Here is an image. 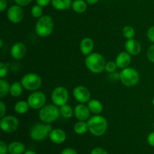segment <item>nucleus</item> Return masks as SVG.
<instances>
[{
    "instance_id": "1",
    "label": "nucleus",
    "mask_w": 154,
    "mask_h": 154,
    "mask_svg": "<svg viewBox=\"0 0 154 154\" xmlns=\"http://www.w3.org/2000/svg\"><path fill=\"white\" fill-rule=\"evenodd\" d=\"M89 132L96 137H100L106 132L108 129V121L100 114H94L87 120Z\"/></svg>"
},
{
    "instance_id": "2",
    "label": "nucleus",
    "mask_w": 154,
    "mask_h": 154,
    "mask_svg": "<svg viewBox=\"0 0 154 154\" xmlns=\"http://www.w3.org/2000/svg\"><path fill=\"white\" fill-rule=\"evenodd\" d=\"M85 65L87 69L92 73L101 74L105 71L106 61L102 54L92 53L86 57Z\"/></svg>"
},
{
    "instance_id": "3",
    "label": "nucleus",
    "mask_w": 154,
    "mask_h": 154,
    "mask_svg": "<svg viewBox=\"0 0 154 154\" xmlns=\"http://www.w3.org/2000/svg\"><path fill=\"white\" fill-rule=\"evenodd\" d=\"M54 29V22L49 15H43L38 20L35 27L36 35L41 38L48 37L52 34Z\"/></svg>"
},
{
    "instance_id": "4",
    "label": "nucleus",
    "mask_w": 154,
    "mask_h": 154,
    "mask_svg": "<svg viewBox=\"0 0 154 154\" xmlns=\"http://www.w3.org/2000/svg\"><path fill=\"white\" fill-rule=\"evenodd\" d=\"M60 110L54 104L45 105L38 112L39 119L45 123H51L57 120L60 117Z\"/></svg>"
},
{
    "instance_id": "5",
    "label": "nucleus",
    "mask_w": 154,
    "mask_h": 154,
    "mask_svg": "<svg viewBox=\"0 0 154 154\" xmlns=\"http://www.w3.org/2000/svg\"><path fill=\"white\" fill-rule=\"evenodd\" d=\"M53 127L50 123H37L31 127L29 130V136L33 141H44L50 132L52 131Z\"/></svg>"
},
{
    "instance_id": "6",
    "label": "nucleus",
    "mask_w": 154,
    "mask_h": 154,
    "mask_svg": "<svg viewBox=\"0 0 154 154\" xmlns=\"http://www.w3.org/2000/svg\"><path fill=\"white\" fill-rule=\"evenodd\" d=\"M120 80L123 85L132 87L137 85L139 82L140 75L138 71L132 67L122 69L120 73Z\"/></svg>"
},
{
    "instance_id": "7",
    "label": "nucleus",
    "mask_w": 154,
    "mask_h": 154,
    "mask_svg": "<svg viewBox=\"0 0 154 154\" xmlns=\"http://www.w3.org/2000/svg\"><path fill=\"white\" fill-rule=\"evenodd\" d=\"M20 82L26 90L34 92L41 87L42 79L38 74L28 73L23 77Z\"/></svg>"
},
{
    "instance_id": "8",
    "label": "nucleus",
    "mask_w": 154,
    "mask_h": 154,
    "mask_svg": "<svg viewBox=\"0 0 154 154\" xmlns=\"http://www.w3.org/2000/svg\"><path fill=\"white\" fill-rule=\"evenodd\" d=\"M69 94L67 89L64 87H57L53 90L51 94V101L53 104L58 107L63 106V105L67 103L69 100Z\"/></svg>"
},
{
    "instance_id": "9",
    "label": "nucleus",
    "mask_w": 154,
    "mask_h": 154,
    "mask_svg": "<svg viewBox=\"0 0 154 154\" xmlns=\"http://www.w3.org/2000/svg\"><path fill=\"white\" fill-rule=\"evenodd\" d=\"M0 127L5 133H12L19 127V120L14 116H5L0 120Z\"/></svg>"
},
{
    "instance_id": "10",
    "label": "nucleus",
    "mask_w": 154,
    "mask_h": 154,
    "mask_svg": "<svg viewBox=\"0 0 154 154\" xmlns=\"http://www.w3.org/2000/svg\"><path fill=\"white\" fill-rule=\"evenodd\" d=\"M30 108L34 110H40L46 102V96L44 93L41 91L32 92L27 99Z\"/></svg>"
},
{
    "instance_id": "11",
    "label": "nucleus",
    "mask_w": 154,
    "mask_h": 154,
    "mask_svg": "<svg viewBox=\"0 0 154 154\" xmlns=\"http://www.w3.org/2000/svg\"><path fill=\"white\" fill-rule=\"evenodd\" d=\"M7 17L9 21L12 23L17 24L20 23L24 17V11L23 7L18 5L11 6L7 11Z\"/></svg>"
},
{
    "instance_id": "12",
    "label": "nucleus",
    "mask_w": 154,
    "mask_h": 154,
    "mask_svg": "<svg viewBox=\"0 0 154 154\" xmlns=\"http://www.w3.org/2000/svg\"><path fill=\"white\" fill-rule=\"evenodd\" d=\"M73 96L75 100L79 103H88L90 100V92L84 86H77L73 90Z\"/></svg>"
},
{
    "instance_id": "13",
    "label": "nucleus",
    "mask_w": 154,
    "mask_h": 154,
    "mask_svg": "<svg viewBox=\"0 0 154 154\" xmlns=\"http://www.w3.org/2000/svg\"><path fill=\"white\" fill-rule=\"evenodd\" d=\"M90 111L88 106L85 105V104L80 103L79 105H76L74 109V114L75 117L78 120L81 121H87L90 117Z\"/></svg>"
},
{
    "instance_id": "14",
    "label": "nucleus",
    "mask_w": 154,
    "mask_h": 154,
    "mask_svg": "<svg viewBox=\"0 0 154 154\" xmlns=\"http://www.w3.org/2000/svg\"><path fill=\"white\" fill-rule=\"evenodd\" d=\"M26 54V47L23 42H16L11 48V56L14 60H21L25 57Z\"/></svg>"
},
{
    "instance_id": "15",
    "label": "nucleus",
    "mask_w": 154,
    "mask_h": 154,
    "mask_svg": "<svg viewBox=\"0 0 154 154\" xmlns=\"http://www.w3.org/2000/svg\"><path fill=\"white\" fill-rule=\"evenodd\" d=\"M125 49L131 56H137L141 53V45L135 39H128L125 43Z\"/></svg>"
},
{
    "instance_id": "16",
    "label": "nucleus",
    "mask_w": 154,
    "mask_h": 154,
    "mask_svg": "<svg viewBox=\"0 0 154 154\" xmlns=\"http://www.w3.org/2000/svg\"><path fill=\"white\" fill-rule=\"evenodd\" d=\"M132 62V56L126 51H123L120 53L116 57L115 63L119 69H126L129 67Z\"/></svg>"
},
{
    "instance_id": "17",
    "label": "nucleus",
    "mask_w": 154,
    "mask_h": 154,
    "mask_svg": "<svg viewBox=\"0 0 154 154\" xmlns=\"http://www.w3.org/2000/svg\"><path fill=\"white\" fill-rule=\"evenodd\" d=\"M49 138L56 144H63L66 140V133L61 129H53L49 134Z\"/></svg>"
},
{
    "instance_id": "18",
    "label": "nucleus",
    "mask_w": 154,
    "mask_h": 154,
    "mask_svg": "<svg viewBox=\"0 0 154 154\" xmlns=\"http://www.w3.org/2000/svg\"><path fill=\"white\" fill-rule=\"evenodd\" d=\"M93 48H94V42L93 39L90 38L86 37L81 40L80 43V50L81 54L84 56H88L93 53Z\"/></svg>"
},
{
    "instance_id": "19",
    "label": "nucleus",
    "mask_w": 154,
    "mask_h": 154,
    "mask_svg": "<svg viewBox=\"0 0 154 154\" xmlns=\"http://www.w3.org/2000/svg\"><path fill=\"white\" fill-rule=\"evenodd\" d=\"M87 106L93 114H100L103 111V105L98 99H90L87 103Z\"/></svg>"
},
{
    "instance_id": "20",
    "label": "nucleus",
    "mask_w": 154,
    "mask_h": 154,
    "mask_svg": "<svg viewBox=\"0 0 154 154\" xmlns=\"http://www.w3.org/2000/svg\"><path fill=\"white\" fill-rule=\"evenodd\" d=\"M72 0H51L53 7L58 11L68 10L72 8Z\"/></svg>"
},
{
    "instance_id": "21",
    "label": "nucleus",
    "mask_w": 154,
    "mask_h": 154,
    "mask_svg": "<svg viewBox=\"0 0 154 154\" xmlns=\"http://www.w3.org/2000/svg\"><path fill=\"white\" fill-rule=\"evenodd\" d=\"M26 151V147L22 142L13 141L8 145V153L10 154H23Z\"/></svg>"
},
{
    "instance_id": "22",
    "label": "nucleus",
    "mask_w": 154,
    "mask_h": 154,
    "mask_svg": "<svg viewBox=\"0 0 154 154\" xmlns=\"http://www.w3.org/2000/svg\"><path fill=\"white\" fill-rule=\"evenodd\" d=\"M87 3L84 0H74L72 1V8L78 14H82L87 9Z\"/></svg>"
},
{
    "instance_id": "23",
    "label": "nucleus",
    "mask_w": 154,
    "mask_h": 154,
    "mask_svg": "<svg viewBox=\"0 0 154 154\" xmlns=\"http://www.w3.org/2000/svg\"><path fill=\"white\" fill-rule=\"evenodd\" d=\"M23 87L21 82H18V81H15L13 84H11L10 87V91L9 93L13 97H19L21 96L23 93Z\"/></svg>"
},
{
    "instance_id": "24",
    "label": "nucleus",
    "mask_w": 154,
    "mask_h": 154,
    "mask_svg": "<svg viewBox=\"0 0 154 154\" xmlns=\"http://www.w3.org/2000/svg\"><path fill=\"white\" fill-rule=\"evenodd\" d=\"M29 105L27 101L20 100L14 105V111L18 114H25L29 109Z\"/></svg>"
},
{
    "instance_id": "25",
    "label": "nucleus",
    "mask_w": 154,
    "mask_h": 154,
    "mask_svg": "<svg viewBox=\"0 0 154 154\" xmlns=\"http://www.w3.org/2000/svg\"><path fill=\"white\" fill-rule=\"evenodd\" d=\"M74 131L78 135H84L89 131L87 122L78 120L74 126Z\"/></svg>"
},
{
    "instance_id": "26",
    "label": "nucleus",
    "mask_w": 154,
    "mask_h": 154,
    "mask_svg": "<svg viewBox=\"0 0 154 154\" xmlns=\"http://www.w3.org/2000/svg\"><path fill=\"white\" fill-rule=\"evenodd\" d=\"M11 85L9 84L8 81H6L4 78L0 79V98L5 97L8 95V93L10 91Z\"/></svg>"
},
{
    "instance_id": "27",
    "label": "nucleus",
    "mask_w": 154,
    "mask_h": 154,
    "mask_svg": "<svg viewBox=\"0 0 154 154\" xmlns=\"http://www.w3.org/2000/svg\"><path fill=\"white\" fill-rule=\"evenodd\" d=\"M60 110L61 116L66 119L71 118L74 114V110L72 109V107L69 105H68L67 103L60 107Z\"/></svg>"
},
{
    "instance_id": "28",
    "label": "nucleus",
    "mask_w": 154,
    "mask_h": 154,
    "mask_svg": "<svg viewBox=\"0 0 154 154\" xmlns=\"http://www.w3.org/2000/svg\"><path fill=\"white\" fill-rule=\"evenodd\" d=\"M135 29L132 26H124V28L123 29V35L124 36L125 38L128 39H132L133 38L134 36H135Z\"/></svg>"
},
{
    "instance_id": "29",
    "label": "nucleus",
    "mask_w": 154,
    "mask_h": 154,
    "mask_svg": "<svg viewBox=\"0 0 154 154\" xmlns=\"http://www.w3.org/2000/svg\"><path fill=\"white\" fill-rule=\"evenodd\" d=\"M31 14L34 18H38L39 19L43 16V7L35 5L33 6L31 9Z\"/></svg>"
},
{
    "instance_id": "30",
    "label": "nucleus",
    "mask_w": 154,
    "mask_h": 154,
    "mask_svg": "<svg viewBox=\"0 0 154 154\" xmlns=\"http://www.w3.org/2000/svg\"><path fill=\"white\" fill-rule=\"evenodd\" d=\"M117 68L118 67H117V64H116L115 62L109 61V62H108V63H106L105 71H106L108 73L111 74V73H113V72H115Z\"/></svg>"
},
{
    "instance_id": "31",
    "label": "nucleus",
    "mask_w": 154,
    "mask_h": 154,
    "mask_svg": "<svg viewBox=\"0 0 154 154\" xmlns=\"http://www.w3.org/2000/svg\"><path fill=\"white\" fill-rule=\"evenodd\" d=\"M8 72V68L4 63H0V78H4Z\"/></svg>"
},
{
    "instance_id": "32",
    "label": "nucleus",
    "mask_w": 154,
    "mask_h": 154,
    "mask_svg": "<svg viewBox=\"0 0 154 154\" xmlns=\"http://www.w3.org/2000/svg\"><path fill=\"white\" fill-rule=\"evenodd\" d=\"M147 57L149 61L154 63V44H153L147 50Z\"/></svg>"
},
{
    "instance_id": "33",
    "label": "nucleus",
    "mask_w": 154,
    "mask_h": 154,
    "mask_svg": "<svg viewBox=\"0 0 154 154\" xmlns=\"http://www.w3.org/2000/svg\"><path fill=\"white\" fill-rule=\"evenodd\" d=\"M147 38L149 39L150 42L154 44V26H153L150 27L147 30Z\"/></svg>"
},
{
    "instance_id": "34",
    "label": "nucleus",
    "mask_w": 154,
    "mask_h": 154,
    "mask_svg": "<svg viewBox=\"0 0 154 154\" xmlns=\"http://www.w3.org/2000/svg\"><path fill=\"white\" fill-rule=\"evenodd\" d=\"M8 152V146L3 141H0V154H7Z\"/></svg>"
},
{
    "instance_id": "35",
    "label": "nucleus",
    "mask_w": 154,
    "mask_h": 154,
    "mask_svg": "<svg viewBox=\"0 0 154 154\" xmlns=\"http://www.w3.org/2000/svg\"><path fill=\"white\" fill-rule=\"evenodd\" d=\"M32 0H14L16 5L21 6V7H26L29 5L32 2Z\"/></svg>"
},
{
    "instance_id": "36",
    "label": "nucleus",
    "mask_w": 154,
    "mask_h": 154,
    "mask_svg": "<svg viewBox=\"0 0 154 154\" xmlns=\"http://www.w3.org/2000/svg\"><path fill=\"white\" fill-rule=\"evenodd\" d=\"M90 154H108V153L102 147H96L92 150Z\"/></svg>"
},
{
    "instance_id": "37",
    "label": "nucleus",
    "mask_w": 154,
    "mask_h": 154,
    "mask_svg": "<svg viewBox=\"0 0 154 154\" xmlns=\"http://www.w3.org/2000/svg\"><path fill=\"white\" fill-rule=\"evenodd\" d=\"M6 113V105L2 101L0 102V118L5 117Z\"/></svg>"
},
{
    "instance_id": "38",
    "label": "nucleus",
    "mask_w": 154,
    "mask_h": 154,
    "mask_svg": "<svg viewBox=\"0 0 154 154\" xmlns=\"http://www.w3.org/2000/svg\"><path fill=\"white\" fill-rule=\"evenodd\" d=\"M61 154H78L76 150L72 148V147H66L63 149V151L61 152Z\"/></svg>"
},
{
    "instance_id": "39",
    "label": "nucleus",
    "mask_w": 154,
    "mask_h": 154,
    "mask_svg": "<svg viewBox=\"0 0 154 154\" xmlns=\"http://www.w3.org/2000/svg\"><path fill=\"white\" fill-rule=\"evenodd\" d=\"M147 143L151 147H154V132H150L147 136Z\"/></svg>"
},
{
    "instance_id": "40",
    "label": "nucleus",
    "mask_w": 154,
    "mask_h": 154,
    "mask_svg": "<svg viewBox=\"0 0 154 154\" xmlns=\"http://www.w3.org/2000/svg\"><path fill=\"white\" fill-rule=\"evenodd\" d=\"M36 4L42 7H45L48 6L50 3H51V0H35Z\"/></svg>"
},
{
    "instance_id": "41",
    "label": "nucleus",
    "mask_w": 154,
    "mask_h": 154,
    "mask_svg": "<svg viewBox=\"0 0 154 154\" xmlns=\"http://www.w3.org/2000/svg\"><path fill=\"white\" fill-rule=\"evenodd\" d=\"M7 0H0V11H5L6 8H7Z\"/></svg>"
},
{
    "instance_id": "42",
    "label": "nucleus",
    "mask_w": 154,
    "mask_h": 154,
    "mask_svg": "<svg viewBox=\"0 0 154 154\" xmlns=\"http://www.w3.org/2000/svg\"><path fill=\"white\" fill-rule=\"evenodd\" d=\"M85 1L90 5H96L99 2V0H85Z\"/></svg>"
},
{
    "instance_id": "43",
    "label": "nucleus",
    "mask_w": 154,
    "mask_h": 154,
    "mask_svg": "<svg viewBox=\"0 0 154 154\" xmlns=\"http://www.w3.org/2000/svg\"><path fill=\"white\" fill-rule=\"evenodd\" d=\"M23 154H37V153H36L35 151H33V150H26V151L23 153Z\"/></svg>"
},
{
    "instance_id": "44",
    "label": "nucleus",
    "mask_w": 154,
    "mask_h": 154,
    "mask_svg": "<svg viewBox=\"0 0 154 154\" xmlns=\"http://www.w3.org/2000/svg\"><path fill=\"white\" fill-rule=\"evenodd\" d=\"M3 47V40L0 39V48H2Z\"/></svg>"
},
{
    "instance_id": "45",
    "label": "nucleus",
    "mask_w": 154,
    "mask_h": 154,
    "mask_svg": "<svg viewBox=\"0 0 154 154\" xmlns=\"http://www.w3.org/2000/svg\"><path fill=\"white\" fill-rule=\"evenodd\" d=\"M153 105L154 106V99H153Z\"/></svg>"
}]
</instances>
